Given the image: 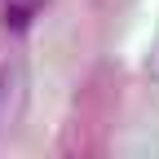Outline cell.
<instances>
[{
  "mask_svg": "<svg viewBox=\"0 0 159 159\" xmlns=\"http://www.w3.org/2000/svg\"><path fill=\"white\" fill-rule=\"evenodd\" d=\"M27 18H31V9H27V5H9V9H5L9 31H22V27H27Z\"/></svg>",
  "mask_w": 159,
  "mask_h": 159,
  "instance_id": "obj_1",
  "label": "cell"
}]
</instances>
